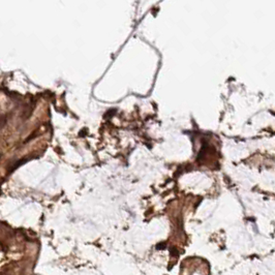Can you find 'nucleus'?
I'll list each match as a JSON object with an SVG mask.
<instances>
[{"label":"nucleus","instance_id":"1","mask_svg":"<svg viewBox=\"0 0 275 275\" xmlns=\"http://www.w3.org/2000/svg\"><path fill=\"white\" fill-rule=\"evenodd\" d=\"M164 247H166V243H162V244L160 243V244L157 245V249H164Z\"/></svg>","mask_w":275,"mask_h":275},{"label":"nucleus","instance_id":"2","mask_svg":"<svg viewBox=\"0 0 275 275\" xmlns=\"http://www.w3.org/2000/svg\"><path fill=\"white\" fill-rule=\"evenodd\" d=\"M172 255H178V252H177V251L175 250V248H173V249H172Z\"/></svg>","mask_w":275,"mask_h":275}]
</instances>
